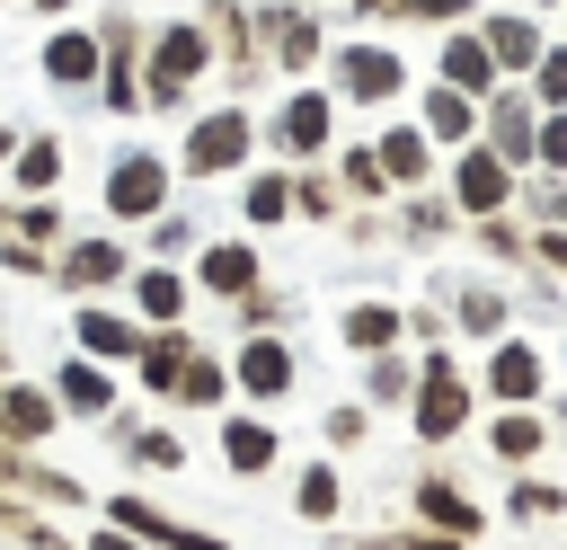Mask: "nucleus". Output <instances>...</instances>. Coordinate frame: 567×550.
<instances>
[{
  "label": "nucleus",
  "instance_id": "f03ea898",
  "mask_svg": "<svg viewBox=\"0 0 567 550\" xmlns=\"http://www.w3.org/2000/svg\"><path fill=\"white\" fill-rule=\"evenodd\" d=\"M443 195L461 204V222H487V213H514V160L496 142H461L452 169H443Z\"/></svg>",
  "mask_w": 567,
  "mask_h": 550
},
{
  "label": "nucleus",
  "instance_id": "58836bf2",
  "mask_svg": "<svg viewBox=\"0 0 567 550\" xmlns=\"http://www.w3.org/2000/svg\"><path fill=\"white\" fill-rule=\"evenodd\" d=\"M319 435H328V452H354V444H372V408H363V399H337V408L319 417Z\"/></svg>",
  "mask_w": 567,
  "mask_h": 550
},
{
  "label": "nucleus",
  "instance_id": "c03bdc74",
  "mask_svg": "<svg viewBox=\"0 0 567 550\" xmlns=\"http://www.w3.org/2000/svg\"><path fill=\"white\" fill-rule=\"evenodd\" d=\"M151 257H168V266H177V257H195V222L159 213V222H151Z\"/></svg>",
  "mask_w": 567,
  "mask_h": 550
},
{
  "label": "nucleus",
  "instance_id": "0eeeda50",
  "mask_svg": "<svg viewBox=\"0 0 567 550\" xmlns=\"http://www.w3.org/2000/svg\"><path fill=\"white\" fill-rule=\"evenodd\" d=\"M478 381H487V399H496V408H540V390H549V355H540L532 337H514V328H505V337L487 346V373H478Z\"/></svg>",
  "mask_w": 567,
  "mask_h": 550
},
{
  "label": "nucleus",
  "instance_id": "6e6552de",
  "mask_svg": "<svg viewBox=\"0 0 567 550\" xmlns=\"http://www.w3.org/2000/svg\"><path fill=\"white\" fill-rule=\"evenodd\" d=\"M408 506H416V523H425V532H452V541H478V532H487V506H478L443 461H434V470H416Z\"/></svg>",
  "mask_w": 567,
  "mask_h": 550
},
{
  "label": "nucleus",
  "instance_id": "4468645a",
  "mask_svg": "<svg viewBox=\"0 0 567 550\" xmlns=\"http://www.w3.org/2000/svg\"><path fill=\"white\" fill-rule=\"evenodd\" d=\"M399 80H408V62H399L390 44H346V53H337V89H346L354 106H390Z\"/></svg>",
  "mask_w": 567,
  "mask_h": 550
},
{
  "label": "nucleus",
  "instance_id": "2eb2a0df",
  "mask_svg": "<svg viewBox=\"0 0 567 550\" xmlns=\"http://www.w3.org/2000/svg\"><path fill=\"white\" fill-rule=\"evenodd\" d=\"M328 133H337V106H328L319 89H292V98L275 106V151H284V160H319Z\"/></svg>",
  "mask_w": 567,
  "mask_h": 550
},
{
  "label": "nucleus",
  "instance_id": "a19ab883",
  "mask_svg": "<svg viewBox=\"0 0 567 550\" xmlns=\"http://www.w3.org/2000/svg\"><path fill=\"white\" fill-rule=\"evenodd\" d=\"M532 160H540L549 177H567V106H549V115H540V133H532Z\"/></svg>",
  "mask_w": 567,
  "mask_h": 550
},
{
  "label": "nucleus",
  "instance_id": "393cba45",
  "mask_svg": "<svg viewBox=\"0 0 567 550\" xmlns=\"http://www.w3.org/2000/svg\"><path fill=\"white\" fill-rule=\"evenodd\" d=\"M292 515H301V523H337V515H346L337 461H301V470H292Z\"/></svg>",
  "mask_w": 567,
  "mask_h": 550
},
{
  "label": "nucleus",
  "instance_id": "9d476101",
  "mask_svg": "<svg viewBox=\"0 0 567 550\" xmlns=\"http://www.w3.org/2000/svg\"><path fill=\"white\" fill-rule=\"evenodd\" d=\"M71 346H80V355H97V364H142V346H151V328H142L133 310H106V302H80V310H71Z\"/></svg>",
  "mask_w": 567,
  "mask_h": 550
},
{
  "label": "nucleus",
  "instance_id": "c756f323",
  "mask_svg": "<svg viewBox=\"0 0 567 550\" xmlns=\"http://www.w3.org/2000/svg\"><path fill=\"white\" fill-rule=\"evenodd\" d=\"M284 213H292V177H284V169H257V177L239 186V222H248V231H275Z\"/></svg>",
  "mask_w": 567,
  "mask_h": 550
},
{
  "label": "nucleus",
  "instance_id": "ea45409f",
  "mask_svg": "<svg viewBox=\"0 0 567 550\" xmlns=\"http://www.w3.org/2000/svg\"><path fill=\"white\" fill-rule=\"evenodd\" d=\"M230 310H239V337H248V328H284V319H292V293H275V284H257V293H239Z\"/></svg>",
  "mask_w": 567,
  "mask_h": 550
},
{
  "label": "nucleus",
  "instance_id": "ddd939ff",
  "mask_svg": "<svg viewBox=\"0 0 567 550\" xmlns=\"http://www.w3.org/2000/svg\"><path fill=\"white\" fill-rule=\"evenodd\" d=\"M434 293H443V319H452L461 337H478V346H496V337L514 328V302H505L496 284H461V275H443Z\"/></svg>",
  "mask_w": 567,
  "mask_h": 550
},
{
  "label": "nucleus",
  "instance_id": "cd10ccee",
  "mask_svg": "<svg viewBox=\"0 0 567 550\" xmlns=\"http://www.w3.org/2000/svg\"><path fill=\"white\" fill-rule=\"evenodd\" d=\"M416 399V364L390 346V355H363V408H408Z\"/></svg>",
  "mask_w": 567,
  "mask_h": 550
},
{
  "label": "nucleus",
  "instance_id": "20e7f679",
  "mask_svg": "<svg viewBox=\"0 0 567 550\" xmlns=\"http://www.w3.org/2000/svg\"><path fill=\"white\" fill-rule=\"evenodd\" d=\"M53 284L62 293H115V284H133V248L115 240V231H80V240H62L53 248Z\"/></svg>",
  "mask_w": 567,
  "mask_h": 550
},
{
  "label": "nucleus",
  "instance_id": "603ef678",
  "mask_svg": "<svg viewBox=\"0 0 567 550\" xmlns=\"http://www.w3.org/2000/svg\"><path fill=\"white\" fill-rule=\"evenodd\" d=\"M35 9H62V0H35Z\"/></svg>",
  "mask_w": 567,
  "mask_h": 550
},
{
  "label": "nucleus",
  "instance_id": "c85d7f7f",
  "mask_svg": "<svg viewBox=\"0 0 567 550\" xmlns=\"http://www.w3.org/2000/svg\"><path fill=\"white\" fill-rule=\"evenodd\" d=\"M115 452L133 470H186V435H168V426H115Z\"/></svg>",
  "mask_w": 567,
  "mask_h": 550
},
{
  "label": "nucleus",
  "instance_id": "423d86ee",
  "mask_svg": "<svg viewBox=\"0 0 567 550\" xmlns=\"http://www.w3.org/2000/svg\"><path fill=\"white\" fill-rule=\"evenodd\" d=\"M204 62H213V35H204V27H168V35L151 44V71H142L151 89H142V106H177V98L204 80Z\"/></svg>",
  "mask_w": 567,
  "mask_h": 550
},
{
  "label": "nucleus",
  "instance_id": "f3484780",
  "mask_svg": "<svg viewBox=\"0 0 567 550\" xmlns=\"http://www.w3.org/2000/svg\"><path fill=\"white\" fill-rule=\"evenodd\" d=\"M124 293H133V319H142V328H177V319H186L195 275H177L168 257H151V266H133V284H124Z\"/></svg>",
  "mask_w": 567,
  "mask_h": 550
},
{
  "label": "nucleus",
  "instance_id": "79ce46f5",
  "mask_svg": "<svg viewBox=\"0 0 567 550\" xmlns=\"http://www.w3.org/2000/svg\"><path fill=\"white\" fill-rule=\"evenodd\" d=\"M346 550H461V541H452V532H425V523H416V532H363V541H346Z\"/></svg>",
  "mask_w": 567,
  "mask_h": 550
},
{
  "label": "nucleus",
  "instance_id": "09e8293b",
  "mask_svg": "<svg viewBox=\"0 0 567 550\" xmlns=\"http://www.w3.org/2000/svg\"><path fill=\"white\" fill-rule=\"evenodd\" d=\"M18 523H27V497H18V488H0V532H18Z\"/></svg>",
  "mask_w": 567,
  "mask_h": 550
},
{
  "label": "nucleus",
  "instance_id": "6ab92c4d",
  "mask_svg": "<svg viewBox=\"0 0 567 550\" xmlns=\"http://www.w3.org/2000/svg\"><path fill=\"white\" fill-rule=\"evenodd\" d=\"M337 337H346V355H390V346L408 337V310H399L390 293H363V302H346Z\"/></svg>",
  "mask_w": 567,
  "mask_h": 550
},
{
  "label": "nucleus",
  "instance_id": "412c9836",
  "mask_svg": "<svg viewBox=\"0 0 567 550\" xmlns=\"http://www.w3.org/2000/svg\"><path fill=\"white\" fill-rule=\"evenodd\" d=\"M540 444H549V417H540V408H496V417H487V452H496L505 470H532Z\"/></svg>",
  "mask_w": 567,
  "mask_h": 550
},
{
  "label": "nucleus",
  "instance_id": "473e14b6",
  "mask_svg": "<svg viewBox=\"0 0 567 550\" xmlns=\"http://www.w3.org/2000/svg\"><path fill=\"white\" fill-rule=\"evenodd\" d=\"M106 523H124V532H142L151 550H177V523H168V515H159V506H151L142 488H115V497H106Z\"/></svg>",
  "mask_w": 567,
  "mask_h": 550
},
{
  "label": "nucleus",
  "instance_id": "72a5a7b5",
  "mask_svg": "<svg viewBox=\"0 0 567 550\" xmlns=\"http://www.w3.org/2000/svg\"><path fill=\"white\" fill-rule=\"evenodd\" d=\"M9 177H18V195H53V177H62V142H53V133H35V142H18V160H9Z\"/></svg>",
  "mask_w": 567,
  "mask_h": 550
},
{
  "label": "nucleus",
  "instance_id": "f8f14e48",
  "mask_svg": "<svg viewBox=\"0 0 567 550\" xmlns=\"http://www.w3.org/2000/svg\"><path fill=\"white\" fill-rule=\"evenodd\" d=\"M266 284V266H257V240H204L195 248V293H213V302H239V293H257Z\"/></svg>",
  "mask_w": 567,
  "mask_h": 550
},
{
  "label": "nucleus",
  "instance_id": "e433bc0d",
  "mask_svg": "<svg viewBox=\"0 0 567 550\" xmlns=\"http://www.w3.org/2000/svg\"><path fill=\"white\" fill-rule=\"evenodd\" d=\"M487 53H496V71H532L540 62V27L532 18H496L487 27Z\"/></svg>",
  "mask_w": 567,
  "mask_h": 550
},
{
  "label": "nucleus",
  "instance_id": "f704fd0d",
  "mask_svg": "<svg viewBox=\"0 0 567 550\" xmlns=\"http://www.w3.org/2000/svg\"><path fill=\"white\" fill-rule=\"evenodd\" d=\"M9 240H35V248H62V240H71V213H62L53 195H27V204L9 213Z\"/></svg>",
  "mask_w": 567,
  "mask_h": 550
},
{
  "label": "nucleus",
  "instance_id": "dca6fc26",
  "mask_svg": "<svg viewBox=\"0 0 567 550\" xmlns=\"http://www.w3.org/2000/svg\"><path fill=\"white\" fill-rule=\"evenodd\" d=\"M53 399H62V417L106 426V417H115V373H106L97 355H71V364H53Z\"/></svg>",
  "mask_w": 567,
  "mask_h": 550
},
{
  "label": "nucleus",
  "instance_id": "8fccbe9b",
  "mask_svg": "<svg viewBox=\"0 0 567 550\" xmlns=\"http://www.w3.org/2000/svg\"><path fill=\"white\" fill-rule=\"evenodd\" d=\"M9 160H18V133H9V124H0V169H9Z\"/></svg>",
  "mask_w": 567,
  "mask_h": 550
},
{
  "label": "nucleus",
  "instance_id": "bb28decb",
  "mask_svg": "<svg viewBox=\"0 0 567 550\" xmlns=\"http://www.w3.org/2000/svg\"><path fill=\"white\" fill-rule=\"evenodd\" d=\"M186 355H195V337H186V328H151V346H142V364H133V373H142V390H151V399H168V390H177V373H186Z\"/></svg>",
  "mask_w": 567,
  "mask_h": 550
},
{
  "label": "nucleus",
  "instance_id": "4be33fe9",
  "mask_svg": "<svg viewBox=\"0 0 567 550\" xmlns=\"http://www.w3.org/2000/svg\"><path fill=\"white\" fill-rule=\"evenodd\" d=\"M230 390H239V381H230V355H204V346H195L186 373H177V390H168V408H195V417H204V408H221Z\"/></svg>",
  "mask_w": 567,
  "mask_h": 550
},
{
  "label": "nucleus",
  "instance_id": "7ed1b4c3",
  "mask_svg": "<svg viewBox=\"0 0 567 550\" xmlns=\"http://www.w3.org/2000/svg\"><path fill=\"white\" fill-rule=\"evenodd\" d=\"M248 151H257L248 106H213V115H195V124H186L177 177H230V169H248Z\"/></svg>",
  "mask_w": 567,
  "mask_h": 550
},
{
  "label": "nucleus",
  "instance_id": "f257e3e1",
  "mask_svg": "<svg viewBox=\"0 0 567 550\" xmlns=\"http://www.w3.org/2000/svg\"><path fill=\"white\" fill-rule=\"evenodd\" d=\"M470 417H478V390H470L461 355H452V346H425V355H416V399H408V435H416L425 452H452V444L470 435Z\"/></svg>",
  "mask_w": 567,
  "mask_h": 550
},
{
  "label": "nucleus",
  "instance_id": "39448f33",
  "mask_svg": "<svg viewBox=\"0 0 567 550\" xmlns=\"http://www.w3.org/2000/svg\"><path fill=\"white\" fill-rule=\"evenodd\" d=\"M168 186H177V169L159 151H124L106 169V222H159L168 213Z\"/></svg>",
  "mask_w": 567,
  "mask_h": 550
},
{
  "label": "nucleus",
  "instance_id": "3c124183",
  "mask_svg": "<svg viewBox=\"0 0 567 550\" xmlns=\"http://www.w3.org/2000/svg\"><path fill=\"white\" fill-rule=\"evenodd\" d=\"M558 435H567V399H558Z\"/></svg>",
  "mask_w": 567,
  "mask_h": 550
},
{
  "label": "nucleus",
  "instance_id": "c9c22d12",
  "mask_svg": "<svg viewBox=\"0 0 567 550\" xmlns=\"http://www.w3.org/2000/svg\"><path fill=\"white\" fill-rule=\"evenodd\" d=\"M470 240H478V257H496V266H532V231H523L514 213H487V222H470Z\"/></svg>",
  "mask_w": 567,
  "mask_h": 550
},
{
  "label": "nucleus",
  "instance_id": "5701e85b",
  "mask_svg": "<svg viewBox=\"0 0 567 550\" xmlns=\"http://www.w3.org/2000/svg\"><path fill=\"white\" fill-rule=\"evenodd\" d=\"M97 71H106V44H97V35H80V27H71V35H53V44H44V80H53V89H89Z\"/></svg>",
  "mask_w": 567,
  "mask_h": 550
},
{
  "label": "nucleus",
  "instance_id": "a18cd8bd",
  "mask_svg": "<svg viewBox=\"0 0 567 550\" xmlns=\"http://www.w3.org/2000/svg\"><path fill=\"white\" fill-rule=\"evenodd\" d=\"M532 98H540V106H567V44L532 62Z\"/></svg>",
  "mask_w": 567,
  "mask_h": 550
},
{
  "label": "nucleus",
  "instance_id": "4c0bfd02",
  "mask_svg": "<svg viewBox=\"0 0 567 550\" xmlns=\"http://www.w3.org/2000/svg\"><path fill=\"white\" fill-rule=\"evenodd\" d=\"M292 213H310V222H346V186H337L328 169H301V177H292Z\"/></svg>",
  "mask_w": 567,
  "mask_h": 550
},
{
  "label": "nucleus",
  "instance_id": "de8ad7c7",
  "mask_svg": "<svg viewBox=\"0 0 567 550\" xmlns=\"http://www.w3.org/2000/svg\"><path fill=\"white\" fill-rule=\"evenodd\" d=\"M80 550H151V541H142V532H124V523H97Z\"/></svg>",
  "mask_w": 567,
  "mask_h": 550
},
{
  "label": "nucleus",
  "instance_id": "b1692460",
  "mask_svg": "<svg viewBox=\"0 0 567 550\" xmlns=\"http://www.w3.org/2000/svg\"><path fill=\"white\" fill-rule=\"evenodd\" d=\"M425 133H434V151H461V142H478V98L443 80V89L425 98Z\"/></svg>",
  "mask_w": 567,
  "mask_h": 550
},
{
  "label": "nucleus",
  "instance_id": "1a4fd4ad",
  "mask_svg": "<svg viewBox=\"0 0 567 550\" xmlns=\"http://www.w3.org/2000/svg\"><path fill=\"white\" fill-rule=\"evenodd\" d=\"M230 381H239L257 408H275V399L301 381V373H292V346H284V328H248V337H239V355H230Z\"/></svg>",
  "mask_w": 567,
  "mask_h": 550
},
{
  "label": "nucleus",
  "instance_id": "49530a36",
  "mask_svg": "<svg viewBox=\"0 0 567 550\" xmlns=\"http://www.w3.org/2000/svg\"><path fill=\"white\" fill-rule=\"evenodd\" d=\"M532 266L567 284V231H558V222H540V231H532Z\"/></svg>",
  "mask_w": 567,
  "mask_h": 550
},
{
  "label": "nucleus",
  "instance_id": "2f4dec72",
  "mask_svg": "<svg viewBox=\"0 0 567 550\" xmlns=\"http://www.w3.org/2000/svg\"><path fill=\"white\" fill-rule=\"evenodd\" d=\"M505 515H514V523H558V515H567V488L514 470V479H505Z\"/></svg>",
  "mask_w": 567,
  "mask_h": 550
},
{
  "label": "nucleus",
  "instance_id": "37998d69",
  "mask_svg": "<svg viewBox=\"0 0 567 550\" xmlns=\"http://www.w3.org/2000/svg\"><path fill=\"white\" fill-rule=\"evenodd\" d=\"M310 62H319V27L284 9V71H310Z\"/></svg>",
  "mask_w": 567,
  "mask_h": 550
},
{
  "label": "nucleus",
  "instance_id": "a878e982",
  "mask_svg": "<svg viewBox=\"0 0 567 550\" xmlns=\"http://www.w3.org/2000/svg\"><path fill=\"white\" fill-rule=\"evenodd\" d=\"M443 80H452V89H470V98L505 89V80H496V53H487V35H443Z\"/></svg>",
  "mask_w": 567,
  "mask_h": 550
},
{
  "label": "nucleus",
  "instance_id": "a211bd4d",
  "mask_svg": "<svg viewBox=\"0 0 567 550\" xmlns=\"http://www.w3.org/2000/svg\"><path fill=\"white\" fill-rule=\"evenodd\" d=\"M284 461V435L257 417V408H239V417H221V470L230 479H266Z\"/></svg>",
  "mask_w": 567,
  "mask_h": 550
},
{
  "label": "nucleus",
  "instance_id": "aec40b11",
  "mask_svg": "<svg viewBox=\"0 0 567 550\" xmlns=\"http://www.w3.org/2000/svg\"><path fill=\"white\" fill-rule=\"evenodd\" d=\"M372 160H381L390 186H425V177H434V133H425V124H390V133L372 142Z\"/></svg>",
  "mask_w": 567,
  "mask_h": 550
},
{
  "label": "nucleus",
  "instance_id": "9b49d317",
  "mask_svg": "<svg viewBox=\"0 0 567 550\" xmlns=\"http://www.w3.org/2000/svg\"><path fill=\"white\" fill-rule=\"evenodd\" d=\"M44 435H62V399H53V381H27V373H9L0 381V444H44Z\"/></svg>",
  "mask_w": 567,
  "mask_h": 550
},
{
  "label": "nucleus",
  "instance_id": "7c9ffc66",
  "mask_svg": "<svg viewBox=\"0 0 567 550\" xmlns=\"http://www.w3.org/2000/svg\"><path fill=\"white\" fill-rule=\"evenodd\" d=\"M452 222H461V204H452V195H408L399 240H408V248H443V240H452Z\"/></svg>",
  "mask_w": 567,
  "mask_h": 550
}]
</instances>
